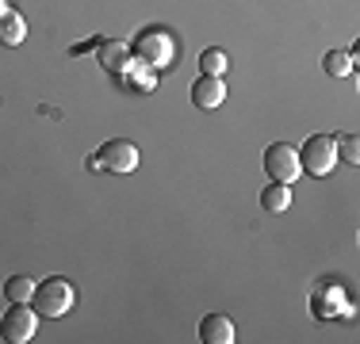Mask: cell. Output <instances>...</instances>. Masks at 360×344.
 Returning a JSON list of instances; mask_svg holds the SVG:
<instances>
[{
    "label": "cell",
    "instance_id": "6da1fadb",
    "mask_svg": "<svg viewBox=\"0 0 360 344\" xmlns=\"http://www.w3.org/2000/svg\"><path fill=\"white\" fill-rule=\"evenodd\" d=\"M73 283L62 279V275H50V279L35 283V295H31V303H35V314L39 317H62L73 310Z\"/></svg>",
    "mask_w": 360,
    "mask_h": 344
},
{
    "label": "cell",
    "instance_id": "7a4b0ae2",
    "mask_svg": "<svg viewBox=\"0 0 360 344\" xmlns=\"http://www.w3.org/2000/svg\"><path fill=\"white\" fill-rule=\"evenodd\" d=\"M349 306L353 303H349V295H345V287H341L338 275H322V279L311 287V310H314V317H322V322L345 317Z\"/></svg>",
    "mask_w": 360,
    "mask_h": 344
},
{
    "label": "cell",
    "instance_id": "3957f363",
    "mask_svg": "<svg viewBox=\"0 0 360 344\" xmlns=\"http://www.w3.org/2000/svg\"><path fill=\"white\" fill-rule=\"evenodd\" d=\"M89 168L115 172V176L134 172V168H139V145L127 142V138H111V142H104V145H100V150L89 157Z\"/></svg>",
    "mask_w": 360,
    "mask_h": 344
},
{
    "label": "cell",
    "instance_id": "277c9868",
    "mask_svg": "<svg viewBox=\"0 0 360 344\" xmlns=\"http://www.w3.org/2000/svg\"><path fill=\"white\" fill-rule=\"evenodd\" d=\"M299 165H303L311 176H330L333 165H338V138L330 134H311L299 150Z\"/></svg>",
    "mask_w": 360,
    "mask_h": 344
},
{
    "label": "cell",
    "instance_id": "5b68a950",
    "mask_svg": "<svg viewBox=\"0 0 360 344\" xmlns=\"http://www.w3.org/2000/svg\"><path fill=\"white\" fill-rule=\"evenodd\" d=\"M39 329V314L27 310V303H12V310H4L0 317V337L8 344H27Z\"/></svg>",
    "mask_w": 360,
    "mask_h": 344
},
{
    "label": "cell",
    "instance_id": "8992f818",
    "mask_svg": "<svg viewBox=\"0 0 360 344\" xmlns=\"http://www.w3.org/2000/svg\"><path fill=\"white\" fill-rule=\"evenodd\" d=\"M264 172H269V180H276V184H295L303 165H299V150H291L288 142H276L264 150Z\"/></svg>",
    "mask_w": 360,
    "mask_h": 344
},
{
    "label": "cell",
    "instance_id": "52a82bcc",
    "mask_svg": "<svg viewBox=\"0 0 360 344\" xmlns=\"http://www.w3.org/2000/svg\"><path fill=\"white\" fill-rule=\"evenodd\" d=\"M131 54L146 65H169L173 62V39H169L161 27H146L139 39H134Z\"/></svg>",
    "mask_w": 360,
    "mask_h": 344
},
{
    "label": "cell",
    "instance_id": "ba28073f",
    "mask_svg": "<svg viewBox=\"0 0 360 344\" xmlns=\"http://www.w3.org/2000/svg\"><path fill=\"white\" fill-rule=\"evenodd\" d=\"M222 100H226V84H222V77H207V73H203L200 81L192 84V103H195V107L215 111Z\"/></svg>",
    "mask_w": 360,
    "mask_h": 344
},
{
    "label": "cell",
    "instance_id": "9c48e42d",
    "mask_svg": "<svg viewBox=\"0 0 360 344\" xmlns=\"http://www.w3.org/2000/svg\"><path fill=\"white\" fill-rule=\"evenodd\" d=\"M234 322L226 314H207L200 322V340L203 344H234Z\"/></svg>",
    "mask_w": 360,
    "mask_h": 344
},
{
    "label": "cell",
    "instance_id": "30bf717a",
    "mask_svg": "<svg viewBox=\"0 0 360 344\" xmlns=\"http://www.w3.org/2000/svg\"><path fill=\"white\" fill-rule=\"evenodd\" d=\"M23 39H27V23H23V15L12 12V8H4V12H0V46H20Z\"/></svg>",
    "mask_w": 360,
    "mask_h": 344
},
{
    "label": "cell",
    "instance_id": "8fae6325",
    "mask_svg": "<svg viewBox=\"0 0 360 344\" xmlns=\"http://www.w3.org/2000/svg\"><path fill=\"white\" fill-rule=\"evenodd\" d=\"M261 206H264L269 214H284L288 206H291V187H288V184H276V180H272V184L261 192Z\"/></svg>",
    "mask_w": 360,
    "mask_h": 344
},
{
    "label": "cell",
    "instance_id": "7c38bea8",
    "mask_svg": "<svg viewBox=\"0 0 360 344\" xmlns=\"http://www.w3.org/2000/svg\"><path fill=\"white\" fill-rule=\"evenodd\" d=\"M127 58H131V46H123V42H100V62H104L108 73H123L127 69Z\"/></svg>",
    "mask_w": 360,
    "mask_h": 344
},
{
    "label": "cell",
    "instance_id": "4fadbf2b",
    "mask_svg": "<svg viewBox=\"0 0 360 344\" xmlns=\"http://www.w3.org/2000/svg\"><path fill=\"white\" fill-rule=\"evenodd\" d=\"M31 295H35V279H31V275H12V279L4 283L8 303H31Z\"/></svg>",
    "mask_w": 360,
    "mask_h": 344
},
{
    "label": "cell",
    "instance_id": "5bb4252c",
    "mask_svg": "<svg viewBox=\"0 0 360 344\" xmlns=\"http://www.w3.org/2000/svg\"><path fill=\"white\" fill-rule=\"evenodd\" d=\"M226 65H230V58H226V50H219V46H211V50H203V54H200V69L207 77H222V73H226Z\"/></svg>",
    "mask_w": 360,
    "mask_h": 344
},
{
    "label": "cell",
    "instance_id": "9a60e30c",
    "mask_svg": "<svg viewBox=\"0 0 360 344\" xmlns=\"http://www.w3.org/2000/svg\"><path fill=\"white\" fill-rule=\"evenodd\" d=\"M322 69L330 77H349L353 73V62H349V54H338V50H330V54L322 58Z\"/></svg>",
    "mask_w": 360,
    "mask_h": 344
},
{
    "label": "cell",
    "instance_id": "2e32d148",
    "mask_svg": "<svg viewBox=\"0 0 360 344\" xmlns=\"http://www.w3.org/2000/svg\"><path fill=\"white\" fill-rule=\"evenodd\" d=\"M341 161H349V165H360V145H356L353 134L341 138Z\"/></svg>",
    "mask_w": 360,
    "mask_h": 344
},
{
    "label": "cell",
    "instance_id": "e0dca14e",
    "mask_svg": "<svg viewBox=\"0 0 360 344\" xmlns=\"http://www.w3.org/2000/svg\"><path fill=\"white\" fill-rule=\"evenodd\" d=\"M100 42H104V39H92V42H81V46H73V54H89V50H92V46H100Z\"/></svg>",
    "mask_w": 360,
    "mask_h": 344
}]
</instances>
